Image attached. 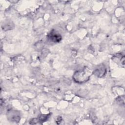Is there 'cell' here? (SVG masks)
<instances>
[{
    "instance_id": "6da1fadb",
    "label": "cell",
    "mask_w": 125,
    "mask_h": 125,
    "mask_svg": "<svg viewBox=\"0 0 125 125\" xmlns=\"http://www.w3.org/2000/svg\"><path fill=\"white\" fill-rule=\"evenodd\" d=\"M92 74L93 71L89 68L84 66L83 69L74 72L73 75V79L77 83H84L89 80Z\"/></svg>"
},
{
    "instance_id": "3957f363",
    "label": "cell",
    "mask_w": 125,
    "mask_h": 125,
    "mask_svg": "<svg viewBox=\"0 0 125 125\" xmlns=\"http://www.w3.org/2000/svg\"><path fill=\"white\" fill-rule=\"evenodd\" d=\"M93 74H94L98 77H103L106 74V68L105 66L103 64L99 65L94 70V71H93Z\"/></svg>"
},
{
    "instance_id": "7a4b0ae2",
    "label": "cell",
    "mask_w": 125,
    "mask_h": 125,
    "mask_svg": "<svg viewBox=\"0 0 125 125\" xmlns=\"http://www.w3.org/2000/svg\"><path fill=\"white\" fill-rule=\"evenodd\" d=\"M47 38L54 42H59L62 40V36L59 33L55 31H51L47 36Z\"/></svg>"
},
{
    "instance_id": "277c9868",
    "label": "cell",
    "mask_w": 125,
    "mask_h": 125,
    "mask_svg": "<svg viewBox=\"0 0 125 125\" xmlns=\"http://www.w3.org/2000/svg\"><path fill=\"white\" fill-rule=\"evenodd\" d=\"M48 115H42L39 118V122H45L49 118Z\"/></svg>"
}]
</instances>
